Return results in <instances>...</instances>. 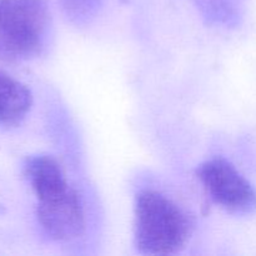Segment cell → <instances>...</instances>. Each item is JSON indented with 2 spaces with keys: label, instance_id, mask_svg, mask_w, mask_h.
I'll list each match as a JSON object with an SVG mask.
<instances>
[{
  "label": "cell",
  "instance_id": "obj_8",
  "mask_svg": "<svg viewBox=\"0 0 256 256\" xmlns=\"http://www.w3.org/2000/svg\"><path fill=\"white\" fill-rule=\"evenodd\" d=\"M2 212H4V208H2V205H0V215H2Z\"/></svg>",
  "mask_w": 256,
  "mask_h": 256
},
{
  "label": "cell",
  "instance_id": "obj_3",
  "mask_svg": "<svg viewBox=\"0 0 256 256\" xmlns=\"http://www.w3.org/2000/svg\"><path fill=\"white\" fill-rule=\"evenodd\" d=\"M198 178L212 202L229 214L242 216L256 210L255 188L229 160H206L198 169Z\"/></svg>",
  "mask_w": 256,
  "mask_h": 256
},
{
  "label": "cell",
  "instance_id": "obj_2",
  "mask_svg": "<svg viewBox=\"0 0 256 256\" xmlns=\"http://www.w3.org/2000/svg\"><path fill=\"white\" fill-rule=\"evenodd\" d=\"M52 18L44 0H0V58L22 62L46 48Z\"/></svg>",
  "mask_w": 256,
  "mask_h": 256
},
{
  "label": "cell",
  "instance_id": "obj_7",
  "mask_svg": "<svg viewBox=\"0 0 256 256\" xmlns=\"http://www.w3.org/2000/svg\"><path fill=\"white\" fill-rule=\"evenodd\" d=\"M62 12L72 24L84 26L99 15L104 0H58Z\"/></svg>",
  "mask_w": 256,
  "mask_h": 256
},
{
  "label": "cell",
  "instance_id": "obj_4",
  "mask_svg": "<svg viewBox=\"0 0 256 256\" xmlns=\"http://www.w3.org/2000/svg\"><path fill=\"white\" fill-rule=\"evenodd\" d=\"M36 200L38 222L50 239L72 242L82 236L86 226L84 205L72 185Z\"/></svg>",
  "mask_w": 256,
  "mask_h": 256
},
{
  "label": "cell",
  "instance_id": "obj_1",
  "mask_svg": "<svg viewBox=\"0 0 256 256\" xmlns=\"http://www.w3.org/2000/svg\"><path fill=\"white\" fill-rule=\"evenodd\" d=\"M192 222L184 209L152 189L135 196L134 245L145 255L176 254L189 242Z\"/></svg>",
  "mask_w": 256,
  "mask_h": 256
},
{
  "label": "cell",
  "instance_id": "obj_5",
  "mask_svg": "<svg viewBox=\"0 0 256 256\" xmlns=\"http://www.w3.org/2000/svg\"><path fill=\"white\" fill-rule=\"evenodd\" d=\"M32 95L29 88L0 70V126H15L29 114Z\"/></svg>",
  "mask_w": 256,
  "mask_h": 256
},
{
  "label": "cell",
  "instance_id": "obj_6",
  "mask_svg": "<svg viewBox=\"0 0 256 256\" xmlns=\"http://www.w3.org/2000/svg\"><path fill=\"white\" fill-rule=\"evenodd\" d=\"M195 4L209 25L229 29L240 24V10L232 0H195Z\"/></svg>",
  "mask_w": 256,
  "mask_h": 256
}]
</instances>
